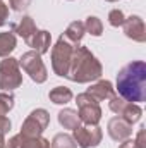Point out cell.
Wrapping results in <instances>:
<instances>
[{
  "mask_svg": "<svg viewBox=\"0 0 146 148\" xmlns=\"http://www.w3.org/2000/svg\"><path fill=\"white\" fill-rule=\"evenodd\" d=\"M119 97L126 102L139 103L146 100V64L143 60H132L124 66L117 74Z\"/></svg>",
  "mask_w": 146,
  "mask_h": 148,
  "instance_id": "obj_1",
  "label": "cell"
},
{
  "mask_svg": "<svg viewBox=\"0 0 146 148\" xmlns=\"http://www.w3.org/2000/svg\"><path fill=\"white\" fill-rule=\"evenodd\" d=\"M102 73H103V67L100 60L86 47L76 45L72 59H71V66H69V73H67V79H71L74 83H91V81L100 79Z\"/></svg>",
  "mask_w": 146,
  "mask_h": 148,
  "instance_id": "obj_2",
  "label": "cell"
},
{
  "mask_svg": "<svg viewBox=\"0 0 146 148\" xmlns=\"http://www.w3.org/2000/svg\"><path fill=\"white\" fill-rule=\"evenodd\" d=\"M74 43H71L64 35H60L55 47L52 48V69L53 73L60 77H67L69 73V66H71V59H72L74 52Z\"/></svg>",
  "mask_w": 146,
  "mask_h": 148,
  "instance_id": "obj_3",
  "label": "cell"
},
{
  "mask_svg": "<svg viewBox=\"0 0 146 148\" xmlns=\"http://www.w3.org/2000/svg\"><path fill=\"white\" fill-rule=\"evenodd\" d=\"M23 84V74L19 69V60L14 57H5L0 62V90L12 91Z\"/></svg>",
  "mask_w": 146,
  "mask_h": 148,
  "instance_id": "obj_4",
  "label": "cell"
},
{
  "mask_svg": "<svg viewBox=\"0 0 146 148\" xmlns=\"http://www.w3.org/2000/svg\"><path fill=\"white\" fill-rule=\"evenodd\" d=\"M76 103H77V115L81 119L83 124H89V126H98L100 119H102V109L100 103L89 95V93H81L76 97Z\"/></svg>",
  "mask_w": 146,
  "mask_h": 148,
  "instance_id": "obj_5",
  "label": "cell"
},
{
  "mask_svg": "<svg viewBox=\"0 0 146 148\" xmlns=\"http://www.w3.org/2000/svg\"><path fill=\"white\" fill-rule=\"evenodd\" d=\"M19 66L38 84L45 83L46 77H48V71H46V67H45V64L41 60V55L35 50H29V52L23 53L21 59H19Z\"/></svg>",
  "mask_w": 146,
  "mask_h": 148,
  "instance_id": "obj_6",
  "label": "cell"
},
{
  "mask_svg": "<svg viewBox=\"0 0 146 148\" xmlns=\"http://www.w3.org/2000/svg\"><path fill=\"white\" fill-rule=\"evenodd\" d=\"M48 124H50V114L45 109H36L23 122L21 134L28 136V138H40L43 134V131L48 127Z\"/></svg>",
  "mask_w": 146,
  "mask_h": 148,
  "instance_id": "obj_7",
  "label": "cell"
},
{
  "mask_svg": "<svg viewBox=\"0 0 146 148\" xmlns=\"http://www.w3.org/2000/svg\"><path fill=\"white\" fill-rule=\"evenodd\" d=\"M108 107L113 114H117L119 117H122V119H124L126 122H129V124L138 122V121L141 119V115H143V109H141L138 103L126 102L124 98H120V97H117V95H113V97L110 98Z\"/></svg>",
  "mask_w": 146,
  "mask_h": 148,
  "instance_id": "obj_8",
  "label": "cell"
},
{
  "mask_svg": "<svg viewBox=\"0 0 146 148\" xmlns=\"http://www.w3.org/2000/svg\"><path fill=\"white\" fill-rule=\"evenodd\" d=\"M74 141L79 148H95L102 143V138H103V133L98 126H89V124H84V126H77L74 129Z\"/></svg>",
  "mask_w": 146,
  "mask_h": 148,
  "instance_id": "obj_9",
  "label": "cell"
},
{
  "mask_svg": "<svg viewBox=\"0 0 146 148\" xmlns=\"http://www.w3.org/2000/svg\"><path fill=\"white\" fill-rule=\"evenodd\" d=\"M122 28H124V33L129 40L138 41V43H145L146 41V26H145V21L139 16L126 17Z\"/></svg>",
  "mask_w": 146,
  "mask_h": 148,
  "instance_id": "obj_10",
  "label": "cell"
},
{
  "mask_svg": "<svg viewBox=\"0 0 146 148\" xmlns=\"http://www.w3.org/2000/svg\"><path fill=\"white\" fill-rule=\"evenodd\" d=\"M107 131H108V136L113 141H124V140H129L131 134H132V124L126 122L122 117H112L108 121V126H107Z\"/></svg>",
  "mask_w": 146,
  "mask_h": 148,
  "instance_id": "obj_11",
  "label": "cell"
},
{
  "mask_svg": "<svg viewBox=\"0 0 146 148\" xmlns=\"http://www.w3.org/2000/svg\"><path fill=\"white\" fill-rule=\"evenodd\" d=\"M5 148H52L50 141L45 138H28L21 133L17 136H12L9 141H5Z\"/></svg>",
  "mask_w": 146,
  "mask_h": 148,
  "instance_id": "obj_12",
  "label": "cell"
},
{
  "mask_svg": "<svg viewBox=\"0 0 146 148\" xmlns=\"http://www.w3.org/2000/svg\"><path fill=\"white\" fill-rule=\"evenodd\" d=\"M86 93H89V95L100 103V102H103V100H110V98L115 95V88L112 86L110 81L100 79V81H96L95 84H91V86L86 90Z\"/></svg>",
  "mask_w": 146,
  "mask_h": 148,
  "instance_id": "obj_13",
  "label": "cell"
},
{
  "mask_svg": "<svg viewBox=\"0 0 146 148\" xmlns=\"http://www.w3.org/2000/svg\"><path fill=\"white\" fill-rule=\"evenodd\" d=\"M28 45H29L35 52H38L40 55H43V53H46V52L50 50L52 35H50L48 31H45V29H36V33L29 38Z\"/></svg>",
  "mask_w": 146,
  "mask_h": 148,
  "instance_id": "obj_14",
  "label": "cell"
},
{
  "mask_svg": "<svg viewBox=\"0 0 146 148\" xmlns=\"http://www.w3.org/2000/svg\"><path fill=\"white\" fill-rule=\"evenodd\" d=\"M12 29H14L12 33H17L19 36H21L24 41H26V43H28V41H29V38L36 33V24H35L33 17L24 16V17H23L17 24H14V28H12Z\"/></svg>",
  "mask_w": 146,
  "mask_h": 148,
  "instance_id": "obj_15",
  "label": "cell"
},
{
  "mask_svg": "<svg viewBox=\"0 0 146 148\" xmlns=\"http://www.w3.org/2000/svg\"><path fill=\"white\" fill-rule=\"evenodd\" d=\"M59 124L64 127V129H76L79 124H81V119L77 115V112L72 109H64V110L59 112Z\"/></svg>",
  "mask_w": 146,
  "mask_h": 148,
  "instance_id": "obj_16",
  "label": "cell"
},
{
  "mask_svg": "<svg viewBox=\"0 0 146 148\" xmlns=\"http://www.w3.org/2000/svg\"><path fill=\"white\" fill-rule=\"evenodd\" d=\"M16 45H17V40L12 31L0 33V57H3V59L9 57L16 50Z\"/></svg>",
  "mask_w": 146,
  "mask_h": 148,
  "instance_id": "obj_17",
  "label": "cell"
},
{
  "mask_svg": "<svg viewBox=\"0 0 146 148\" xmlns=\"http://www.w3.org/2000/svg\"><path fill=\"white\" fill-rule=\"evenodd\" d=\"M50 102H53L55 105H65L72 100V91L65 86H55L50 93H48Z\"/></svg>",
  "mask_w": 146,
  "mask_h": 148,
  "instance_id": "obj_18",
  "label": "cell"
},
{
  "mask_svg": "<svg viewBox=\"0 0 146 148\" xmlns=\"http://www.w3.org/2000/svg\"><path fill=\"white\" fill-rule=\"evenodd\" d=\"M84 33H86V29H84V23H81V21H74V23H71V24L67 26L64 36L67 38L71 43L79 45V41H81L83 36H84Z\"/></svg>",
  "mask_w": 146,
  "mask_h": 148,
  "instance_id": "obj_19",
  "label": "cell"
},
{
  "mask_svg": "<svg viewBox=\"0 0 146 148\" xmlns=\"http://www.w3.org/2000/svg\"><path fill=\"white\" fill-rule=\"evenodd\" d=\"M52 148H77V145H76V141L71 134L59 133L52 140Z\"/></svg>",
  "mask_w": 146,
  "mask_h": 148,
  "instance_id": "obj_20",
  "label": "cell"
},
{
  "mask_svg": "<svg viewBox=\"0 0 146 148\" xmlns=\"http://www.w3.org/2000/svg\"><path fill=\"white\" fill-rule=\"evenodd\" d=\"M84 29H86L88 33H91L93 36H102V35H103V24H102V21H100L96 16H89V17H86Z\"/></svg>",
  "mask_w": 146,
  "mask_h": 148,
  "instance_id": "obj_21",
  "label": "cell"
},
{
  "mask_svg": "<svg viewBox=\"0 0 146 148\" xmlns=\"http://www.w3.org/2000/svg\"><path fill=\"white\" fill-rule=\"evenodd\" d=\"M14 107V97L10 93H0V115H7Z\"/></svg>",
  "mask_w": 146,
  "mask_h": 148,
  "instance_id": "obj_22",
  "label": "cell"
},
{
  "mask_svg": "<svg viewBox=\"0 0 146 148\" xmlns=\"http://www.w3.org/2000/svg\"><path fill=\"white\" fill-rule=\"evenodd\" d=\"M124 21H126V16H124V12H122L120 9H113V10H110L108 12L110 26H113V28H120V26L124 24Z\"/></svg>",
  "mask_w": 146,
  "mask_h": 148,
  "instance_id": "obj_23",
  "label": "cell"
},
{
  "mask_svg": "<svg viewBox=\"0 0 146 148\" xmlns=\"http://www.w3.org/2000/svg\"><path fill=\"white\" fill-rule=\"evenodd\" d=\"M29 3H31V0H9L10 9L16 10V12H23L24 9L29 7Z\"/></svg>",
  "mask_w": 146,
  "mask_h": 148,
  "instance_id": "obj_24",
  "label": "cell"
},
{
  "mask_svg": "<svg viewBox=\"0 0 146 148\" xmlns=\"http://www.w3.org/2000/svg\"><path fill=\"white\" fill-rule=\"evenodd\" d=\"M10 121L5 117V115H0V138H3L9 131H10Z\"/></svg>",
  "mask_w": 146,
  "mask_h": 148,
  "instance_id": "obj_25",
  "label": "cell"
},
{
  "mask_svg": "<svg viewBox=\"0 0 146 148\" xmlns=\"http://www.w3.org/2000/svg\"><path fill=\"white\" fill-rule=\"evenodd\" d=\"M134 143H136V147L138 148H146V129L145 127H141V129L138 131Z\"/></svg>",
  "mask_w": 146,
  "mask_h": 148,
  "instance_id": "obj_26",
  "label": "cell"
},
{
  "mask_svg": "<svg viewBox=\"0 0 146 148\" xmlns=\"http://www.w3.org/2000/svg\"><path fill=\"white\" fill-rule=\"evenodd\" d=\"M7 17H9V7L3 3V0H0V26L7 23Z\"/></svg>",
  "mask_w": 146,
  "mask_h": 148,
  "instance_id": "obj_27",
  "label": "cell"
},
{
  "mask_svg": "<svg viewBox=\"0 0 146 148\" xmlns=\"http://www.w3.org/2000/svg\"><path fill=\"white\" fill-rule=\"evenodd\" d=\"M119 148H138V147H136L134 140H124V143H122Z\"/></svg>",
  "mask_w": 146,
  "mask_h": 148,
  "instance_id": "obj_28",
  "label": "cell"
},
{
  "mask_svg": "<svg viewBox=\"0 0 146 148\" xmlns=\"http://www.w3.org/2000/svg\"><path fill=\"white\" fill-rule=\"evenodd\" d=\"M0 148H5V140L3 138H0Z\"/></svg>",
  "mask_w": 146,
  "mask_h": 148,
  "instance_id": "obj_29",
  "label": "cell"
},
{
  "mask_svg": "<svg viewBox=\"0 0 146 148\" xmlns=\"http://www.w3.org/2000/svg\"><path fill=\"white\" fill-rule=\"evenodd\" d=\"M107 2H119V0H107Z\"/></svg>",
  "mask_w": 146,
  "mask_h": 148,
  "instance_id": "obj_30",
  "label": "cell"
}]
</instances>
